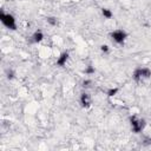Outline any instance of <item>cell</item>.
Returning <instances> with one entry per match:
<instances>
[{
    "label": "cell",
    "instance_id": "1",
    "mask_svg": "<svg viewBox=\"0 0 151 151\" xmlns=\"http://www.w3.org/2000/svg\"><path fill=\"white\" fill-rule=\"evenodd\" d=\"M0 21H1V24H2L6 28H8V29H11V31H15V29L18 28V26H17V20H15V18H14V15L11 14V13H6L4 9L0 11Z\"/></svg>",
    "mask_w": 151,
    "mask_h": 151
},
{
    "label": "cell",
    "instance_id": "2",
    "mask_svg": "<svg viewBox=\"0 0 151 151\" xmlns=\"http://www.w3.org/2000/svg\"><path fill=\"white\" fill-rule=\"evenodd\" d=\"M129 122L133 133H140L146 126V120L144 118H138L137 116H130Z\"/></svg>",
    "mask_w": 151,
    "mask_h": 151
},
{
    "label": "cell",
    "instance_id": "3",
    "mask_svg": "<svg viewBox=\"0 0 151 151\" xmlns=\"http://www.w3.org/2000/svg\"><path fill=\"white\" fill-rule=\"evenodd\" d=\"M151 78V70L149 67H136L134 71L132 72V79L134 81H140L144 79H149Z\"/></svg>",
    "mask_w": 151,
    "mask_h": 151
},
{
    "label": "cell",
    "instance_id": "4",
    "mask_svg": "<svg viewBox=\"0 0 151 151\" xmlns=\"http://www.w3.org/2000/svg\"><path fill=\"white\" fill-rule=\"evenodd\" d=\"M110 38L113 42H116L117 45H124V42L126 41L127 39V33L125 29L123 28H118V29H114L110 33Z\"/></svg>",
    "mask_w": 151,
    "mask_h": 151
},
{
    "label": "cell",
    "instance_id": "5",
    "mask_svg": "<svg viewBox=\"0 0 151 151\" xmlns=\"http://www.w3.org/2000/svg\"><path fill=\"white\" fill-rule=\"evenodd\" d=\"M79 104L83 109H88L91 106V97L88 93L86 92H83L79 97Z\"/></svg>",
    "mask_w": 151,
    "mask_h": 151
},
{
    "label": "cell",
    "instance_id": "6",
    "mask_svg": "<svg viewBox=\"0 0 151 151\" xmlns=\"http://www.w3.org/2000/svg\"><path fill=\"white\" fill-rule=\"evenodd\" d=\"M68 58H70V53H68V51H64V52H61V53L59 54V57L57 58L55 65L59 66V67H64V66L66 65Z\"/></svg>",
    "mask_w": 151,
    "mask_h": 151
},
{
    "label": "cell",
    "instance_id": "7",
    "mask_svg": "<svg viewBox=\"0 0 151 151\" xmlns=\"http://www.w3.org/2000/svg\"><path fill=\"white\" fill-rule=\"evenodd\" d=\"M42 39H44V33H42L41 29L34 31L33 34L31 35V41H32L33 44H39V42L42 41Z\"/></svg>",
    "mask_w": 151,
    "mask_h": 151
},
{
    "label": "cell",
    "instance_id": "8",
    "mask_svg": "<svg viewBox=\"0 0 151 151\" xmlns=\"http://www.w3.org/2000/svg\"><path fill=\"white\" fill-rule=\"evenodd\" d=\"M101 15L105 18V19H111L113 17V13L110 8H101Z\"/></svg>",
    "mask_w": 151,
    "mask_h": 151
},
{
    "label": "cell",
    "instance_id": "9",
    "mask_svg": "<svg viewBox=\"0 0 151 151\" xmlns=\"http://www.w3.org/2000/svg\"><path fill=\"white\" fill-rule=\"evenodd\" d=\"M46 21H47V24L51 25V26H57V24H58V18L51 15V17H47V18H46Z\"/></svg>",
    "mask_w": 151,
    "mask_h": 151
},
{
    "label": "cell",
    "instance_id": "10",
    "mask_svg": "<svg viewBox=\"0 0 151 151\" xmlns=\"http://www.w3.org/2000/svg\"><path fill=\"white\" fill-rule=\"evenodd\" d=\"M118 91H119L118 87H111V88H109L106 91V94H107V97H113V96H116L118 93Z\"/></svg>",
    "mask_w": 151,
    "mask_h": 151
},
{
    "label": "cell",
    "instance_id": "11",
    "mask_svg": "<svg viewBox=\"0 0 151 151\" xmlns=\"http://www.w3.org/2000/svg\"><path fill=\"white\" fill-rule=\"evenodd\" d=\"M96 72V68L93 67V66H91V65H88L86 68H85V73L86 74H93Z\"/></svg>",
    "mask_w": 151,
    "mask_h": 151
},
{
    "label": "cell",
    "instance_id": "12",
    "mask_svg": "<svg viewBox=\"0 0 151 151\" xmlns=\"http://www.w3.org/2000/svg\"><path fill=\"white\" fill-rule=\"evenodd\" d=\"M14 71L13 70H6V77H7V79H13L14 78Z\"/></svg>",
    "mask_w": 151,
    "mask_h": 151
},
{
    "label": "cell",
    "instance_id": "13",
    "mask_svg": "<svg viewBox=\"0 0 151 151\" xmlns=\"http://www.w3.org/2000/svg\"><path fill=\"white\" fill-rule=\"evenodd\" d=\"M83 87H85V88H87V87H90L91 86V84H92V80L91 79H85L83 83Z\"/></svg>",
    "mask_w": 151,
    "mask_h": 151
},
{
    "label": "cell",
    "instance_id": "14",
    "mask_svg": "<svg viewBox=\"0 0 151 151\" xmlns=\"http://www.w3.org/2000/svg\"><path fill=\"white\" fill-rule=\"evenodd\" d=\"M100 51H101L103 53H107V52H109V46H107V45H101V46H100Z\"/></svg>",
    "mask_w": 151,
    "mask_h": 151
}]
</instances>
